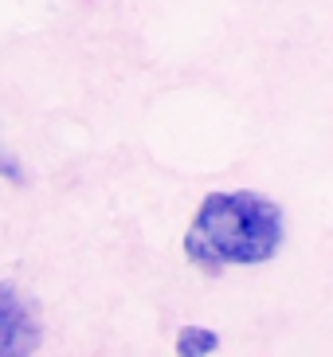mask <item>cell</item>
Masks as SVG:
<instances>
[{"mask_svg": "<svg viewBox=\"0 0 333 357\" xmlns=\"http://www.w3.org/2000/svg\"><path fill=\"white\" fill-rule=\"evenodd\" d=\"M286 240V216L271 197L251 189L208 192L185 231V255L204 271L259 267Z\"/></svg>", "mask_w": 333, "mask_h": 357, "instance_id": "1", "label": "cell"}, {"mask_svg": "<svg viewBox=\"0 0 333 357\" xmlns=\"http://www.w3.org/2000/svg\"><path fill=\"white\" fill-rule=\"evenodd\" d=\"M40 342H43V330H40L36 306L16 291L12 279H4L0 283V354L4 357L36 354Z\"/></svg>", "mask_w": 333, "mask_h": 357, "instance_id": "2", "label": "cell"}, {"mask_svg": "<svg viewBox=\"0 0 333 357\" xmlns=\"http://www.w3.org/2000/svg\"><path fill=\"white\" fill-rule=\"evenodd\" d=\"M219 346V334L208 326H185L177 334V354L180 357H204Z\"/></svg>", "mask_w": 333, "mask_h": 357, "instance_id": "3", "label": "cell"}, {"mask_svg": "<svg viewBox=\"0 0 333 357\" xmlns=\"http://www.w3.org/2000/svg\"><path fill=\"white\" fill-rule=\"evenodd\" d=\"M4 173H8V181H20V165H16L12 153H4Z\"/></svg>", "mask_w": 333, "mask_h": 357, "instance_id": "4", "label": "cell"}]
</instances>
